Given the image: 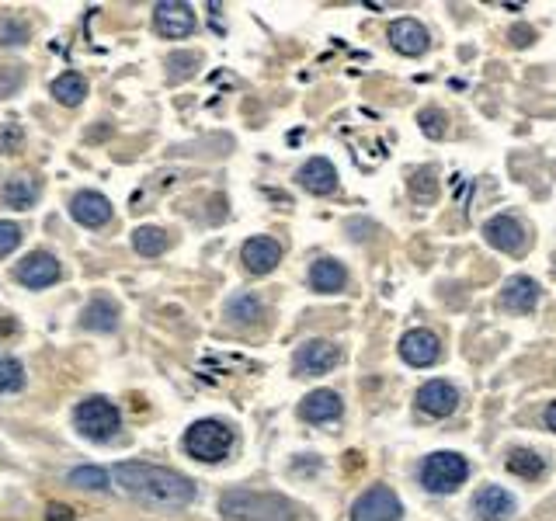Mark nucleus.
<instances>
[{
	"mask_svg": "<svg viewBox=\"0 0 556 521\" xmlns=\"http://www.w3.org/2000/svg\"><path fill=\"white\" fill-rule=\"evenodd\" d=\"M115 480L133 501L150 504V508L178 511L195 501V483L174 469L153 466V462H119Z\"/></svg>",
	"mask_w": 556,
	"mask_h": 521,
	"instance_id": "nucleus-1",
	"label": "nucleus"
},
{
	"mask_svg": "<svg viewBox=\"0 0 556 521\" xmlns=\"http://www.w3.org/2000/svg\"><path fill=\"white\" fill-rule=\"evenodd\" d=\"M230 521H292L296 508L278 494H254V490H230L219 501Z\"/></svg>",
	"mask_w": 556,
	"mask_h": 521,
	"instance_id": "nucleus-2",
	"label": "nucleus"
},
{
	"mask_svg": "<svg viewBox=\"0 0 556 521\" xmlns=\"http://www.w3.org/2000/svg\"><path fill=\"white\" fill-rule=\"evenodd\" d=\"M185 449H188V456H195L199 462H219L230 456L233 431L226 428L223 421H212V417L195 421L192 428L185 431Z\"/></svg>",
	"mask_w": 556,
	"mask_h": 521,
	"instance_id": "nucleus-3",
	"label": "nucleus"
},
{
	"mask_svg": "<svg viewBox=\"0 0 556 521\" xmlns=\"http://www.w3.org/2000/svg\"><path fill=\"white\" fill-rule=\"evenodd\" d=\"M470 476V462L459 452H435L421 462V483L431 494H452Z\"/></svg>",
	"mask_w": 556,
	"mask_h": 521,
	"instance_id": "nucleus-4",
	"label": "nucleus"
},
{
	"mask_svg": "<svg viewBox=\"0 0 556 521\" xmlns=\"http://www.w3.org/2000/svg\"><path fill=\"white\" fill-rule=\"evenodd\" d=\"M73 421H77L80 435L94 438V442H105V438H112L115 431L122 428L119 407H115L112 400H105V396H91V400L80 403V407L73 410Z\"/></svg>",
	"mask_w": 556,
	"mask_h": 521,
	"instance_id": "nucleus-5",
	"label": "nucleus"
},
{
	"mask_svg": "<svg viewBox=\"0 0 556 521\" xmlns=\"http://www.w3.org/2000/svg\"><path fill=\"white\" fill-rule=\"evenodd\" d=\"M404 518V504L390 487H372L351 508V521H400Z\"/></svg>",
	"mask_w": 556,
	"mask_h": 521,
	"instance_id": "nucleus-6",
	"label": "nucleus"
},
{
	"mask_svg": "<svg viewBox=\"0 0 556 521\" xmlns=\"http://www.w3.org/2000/svg\"><path fill=\"white\" fill-rule=\"evenodd\" d=\"M153 25L164 39H185V35L195 32V11L188 4L164 0V4L153 7Z\"/></svg>",
	"mask_w": 556,
	"mask_h": 521,
	"instance_id": "nucleus-7",
	"label": "nucleus"
},
{
	"mask_svg": "<svg viewBox=\"0 0 556 521\" xmlns=\"http://www.w3.org/2000/svg\"><path fill=\"white\" fill-rule=\"evenodd\" d=\"M338 362H341V351H338V344H331V341H310L296 351L299 376H324V372H331Z\"/></svg>",
	"mask_w": 556,
	"mask_h": 521,
	"instance_id": "nucleus-8",
	"label": "nucleus"
},
{
	"mask_svg": "<svg viewBox=\"0 0 556 521\" xmlns=\"http://www.w3.org/2000/svg\"><path fill=\"white\" fill-rule=\"evenodd\" d=\"M484 237H487L490 247H497V251H504V254H518V251H525V244H529V237H525V226L518 223L515 216L487 219Z\"/></svg>",
	"mask_w": 556,
	"mask_h": 521,
	"instance_id": "nucleus-9",
	"label": "nucleus"
},
{
	"mask_svg": "<svg viewBox=\"0 0 556 521\" xmlns=\"http://www.w3.org/2000/svg\"><path fill=\"white\" fill-rule=\"evenodd\" d=\"M417 407L428 417H449L459 407V390L452 383H445V379H431V383H424L417 390Z\"/></svg>",
	"mask_w": 556,
	"mask_h": 521,
	"instance_id": "nucleus-10",
	"label": "nucleus"
},
{
	"mask_svg": "<svg viewBox=\"0 0 556 521\" xmlns=\"http://www.w3.org/2000/svg\"><path fill=\"white\" fill-rule=\"evenodd\" d=\"M390 46L397 49L400 56H421V53H428L431 35L417 18H397L390 25Z\"/></svg>",
	"mask_w": 556,
	"mask_h": 521,
	"instance_id": "nucleus-11",
	"label": "nucleus"
},
{
	"mask_svg": "<svg viewBox=\"0 0 556 521\" xmlns=\"http://www.w3.org/2000/svg\"><path fill=\"white\" fill-rule=\"evenodd\" d=\"M18 282L28 289H46V285L60 282V261L49 251H35L18 264Z\"/></svg>",
	"mask_w": 556,
	"mask_h": 521,
	"instance_id": "nucleus-12",
	"label": "nucleus"
},
{
	"mask_svg": "<svg viewBox=\"0 0 556 521\" xmlns=\"http://www.w3.org/2000/svg\"><path fill=\"white\" fill-rule=\"evenodd\" d=\"M70 216L77 219L80 226L98 230V226H105L108 219H112V202L101 192H77L70 202Z\"/></svg>",
	"mask_w": 556,
	"mask_h": 521,
	"instance_id": "nucleus-13",
	"label": "nucleus"
},
{
	"mask_svg": "<svg viewBox=\"0 0 556 521\" xmlns=\"http://www.w3.org/2000/svg\"><path fill=\"white\" fill-rule=\"evenodd\" d=\"M240 261H244V268L251 271V275H268V271H275L278 261H282V247H278L272 237H251L244 244V251H240Z\"/></svg>",
	"mask_w": 556,
	"mask_h": 521,
	"instance_id": "nucleus-14",
	"label": "nucleus"
},
{
	"mask_svg": "<svg viewBox=\"0 0 556 521\" xmlns=\"http://www.w3.org/2000/svg\"><path fill=\"white\" fill-rule=\"evenodd\" d=\"M473 511L480 521H508L515 515V497L504 487H480L473 494Z\"/></svg>",
	"mask_w": 556,
	"mask_h": 521,
	"instance_id": "nucleus-15",
	"label": "nucleus"
},
{
	"mask_svg": "<svg viewBox=\"0 0 556 521\" xmlns=\"http://www.w3.org/2000/svg\"><path fill=\"white\" fill-rule=\"evenodd\" d=\"M438 355H442V344H438V337L431 334V330H411V334H404V341H400V358H404L407 365H431L438 362Z\"/></svg>",
	"mask_w": 556,
	"mask_h": 521,
	"instance_id": "nucleus-16",
	"label": "nucleus"
},
{
	"mask_svg": "<svg viewBox=\"0 0 556 521\" xmlns=\"http://www.w3.org/2000/svg\"><path fill=\"white\" fill-rule=\"evenodd\" d=\"M296 178L310 195H331L334 188H338V171H334V164L331 160H324V157L306 160V164L299 167Z\"/></svg>",
	"mask_w": 556,
	"mask_h": 521,
	"instance_id": "nucleus-17",
	"label": "nucleus"
},
{
	"mask_svg": "<svg viewBox=\"0 0 556 521\" xmlns=\"http://www.w3.org/2000/svg\"><path fill=\"white\" fill-rule=\"evenodd\" d=\"M341 410L345 407H341V396L334 390H313L303 403H299V417H303V421H313V424L338 421Z\"/></svg>",
	"mask_w": 556,
	"mask_h": 521,
	"instance_id": "nucleus-18",
	"label": "nucleus"
},
{
	"mask_svg": "<svg viewBox=\"0 0 556 521\" xmlns=\"http://www.w3.org/2000/svg\"><path fill=\"white\" fill-rule=\"evenodd\" d=\"M501 303H504V310L532 313L539 303V282L536 278H525V275L508 278V285H504V292H501Z\"/></svg>",
	"mask_w": 556,
	"mask_h": 521,
	"instance_id": "nucleus-19",
	"label": "nucleus"
},
{
	"mask_svg": "<svg viewBox=\"0 0 556 521\" xmlns=\"http://www.w3.org/2000/svg\"><path fill=\"white\" fill-rule=\"evenodd\" d=\"M345 282H348V271L341 268L338 261H331V258L317 261L310 268V285L317 292H341V289H345Z\"/></svg>",
	"mask_w": 556,
	"mask_h": 521,
	"instance_id": "nucleus-20",
	"label": "nucleus"
},
{
	"mask_svg": "<svg viewBox=\"0 0 556 521\" xmlns=\"http://www.w3.org/2000/svg\"><path fill=\"white\" fill-rule=\"evenodd\" d=\"M84 327H91V330H115L119 327V306L112 303V299H105V296H98V299H91L87 303V310H84Z\"/></svg>",
	"mask_w": 556,
	"mask_h": 521,
	"instance_id": "nucleus-21",
	"label": "nucleus"
},
{
	"mask_svg": "<svg viewBox=\"0 0 556 521\" xmlns=\"http://www.w3.org/2000/svg\"><path fill=\"white\" fill-rule=\"evenodd\" d=\"M35 198H39V181L28 178V174H21V178L7 181L4 188V202L11 205V209H32Z\"/></svg>",
	"mask_w": 556,
	"mask_h": 521,
	"instance_id": "nucleus-22",
	"label": "nucleus"
},
{
	"mask_svg": "<svg viewBox=\"0 0 556 521\" xmlns=\"http://www.w3.org/2000/svg\"><path fill=\"white\" fill-rule=\"evenodd\" d=\"M508 473L522 476V480H539L546 473V459L532 449H515L508 456Z\"/></svg>",
	"mask_w": 556,
	"mask_h": 521,
	"instance_id": "nucleus-23",
	"label": "nucleus"
},
{
	"mask_svg": "<svg viewBox=\"0 0 556 521\" xmlns=\"http://www.w3.org/2000/svg\"><path fill=\"white\" fill-rule=\"evenodd\" d=\"M133 247L143 258H157V254H164L167 247H171V237H167L160 226H139L133 233Z\"/></svg>",
	"mask_w": 556,
	"mask_h": 521,
	"instance_id": "nucleus-24",
	"label": "nucleus"
},
{
	"mask_svg": "<svg viewBox=\"0 0 556 521\" xmlns=\"http://www.w3.org/2000/svg\"><path fill=\"white\" fill-rule=\"evenodd\" d=\"M84 94H87V80L80 77V73H63V77L53 80V98L60 101V105H67V108L80 105Z\"/></svg>",
	"mask_w": 556,
	"mask_h": 521,
	"instance_id": "nucleus-25",
	"label": "nucleus"
},
{
	"mask_svg": "<svg viewBox=\"0 0 556 521\" xmlns=\"http://www.w3.org/2000/svg\"><path fill=\"white\" fill-rule=\"evenodd\" d=\"M261 313H265L261 299L258 296H247V292H240V296H233L230 303H226V317L237 320V324H254Z\"/></svg>",
	"mask_w": 556,
	"mask_h": 521,
	"instance_id": "nucleus-26",
	"label": "nucleus"
},
{
	"mask_svg": "<svg viewBox=\"0 0 556 521\" xmlns=\"http://www.w3.org/2000/svg\"><path fill=\"white\" fill-rule=\"evenodd\" d=\"M70 483L73 487H84V490H108L112 483H108V473L101 466H77L70 473Z\"/></svg>",
	"mask_w": 556,
	"mask_h": 521,
	"instance_id": "nucleus-27",
	"label": "nucleus"
},
{
	"mask_svg": "<svg viewBox=\"0 0 556 521\" xmlns=\"http://www.w3.org/2000/svg\"><path fill=\"white\" fill-rule=\"evenodd\" d=\"M25 386V369L18 358L0 355V393H18Z\"/></svg>",
	"mask_w": 556,
	"mask_h": 521,
	"instance_id": "nucleus-28",
	"label": "nucleus"
},
{
	"mask_svg": "<svg viewBox=\"0 0 556 521\" xmlns=\"http://www.w3.org/2000/svg\"><path fill=\"white\" fill-rule=\"evenodd\" d=\"M421 129H424V136L442 139L445 136V115L435 112V108H424V112H421Z\"/></svg>",
	"mask_w": 556,
	"mask_h": 521,
	"instance_id": "nucleus-29",
	"label": "nucleus"
},
{
	"mask_svg": "<svg viewBox=\"0 0 556 521\" xmlns=\"http://www.w3.org/2000/svg\"><path fill=\"white\" fill-rule=\"evenodd\" d=\"M18 244H21V226L4 223V219H0V258H7V254H11Z\"/></svg>",
	"mask_w": 556,
	"mask_h": 521,
	"instance_id": "nucleus-30",
	"label": "nucleus"
},
{
	"mask_svg": "<svg viewBox=\"0 0 556 521\" xmlns=\"http://www.w3.org/2000/svg\"><path fill=\"white\" fill-rule=\"evenodd\" d=\"M21 139H25V132H21L18 126H0V153L18 150Z\"/></svg>",
	"mask_w": 556,
	"mask_h": 521,
	"instance_id": "nucleus-31",
	"label": "nucleus"
},
{
	"mask_svg": "<svg viewBox=\"0 0 556 521\" xmlns=\"http://www.w3.org/2000/svg\"><path fill=\"white\" fill-rule=\"evenodd\" d=\"M46 518H49V521H70L73 511L67 508V504H49V508H46Z\"/></svg>",
	"mask_w": 556,
	"mask_h": 521,
	"instance_id": "nucleus-32",
	"label": "nucleus"
},
{
	"mask_svg": "<svg viewBox=\"0 0 556 521\" xmlns=\"http://www.w3.org/2000/svg\"><path fill=\"white\" fill-rule=\"evenodd\" d=\"M511 42H515V46H532V42H536V32H532V28H515V32H511Z\"/></svg>",
	"mask_w": 556,
	"mask_h": 521,
	"instance_id": "nucleus-33",
	"label": "nucleus"
},
{
	"mask_svg": "<svg viewBox=\"0 0 556 521\" xmlns=\"http://www.w3.org/2000/svg\"><path fill=\"white\" fill-rule=\"evenodd\" d=\"M546 424H550V428L556 431V400L550 403V410H546Z\"/></svg>",
	"mask_w": 556,
	"mask_h": 521,
	"instance_id": "nucleus-34",
	"label": "nucleus"
}]
</instances>
